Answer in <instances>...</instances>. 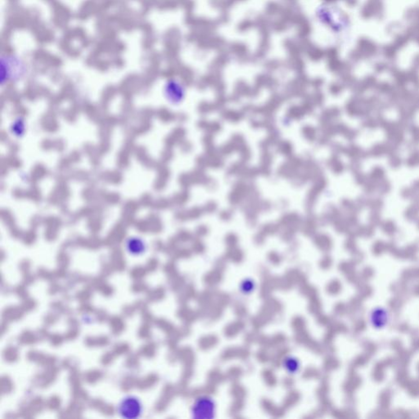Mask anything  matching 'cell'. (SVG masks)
Wrapping results in <instances>:
<instances>
[{"label":"cell","instance_id":"obj_2","mask_svg":"<svg viewBox=\"0 0 419 419\" xmlns=\"http://www.w3.org/2000/svg\"><path fill=\"white\" fill-rule=\"evenodd\" d=\"M125 246L128 252L135 256L142 254L146 250V244L144 241L138 237H131L128 239L125 243Z\"/></svg>","mask_w":419,"mask_h":419},{"label":"cell","instance_id":"obj_3","mask_svg":"<svg viewBox=\"0 0 419 419\" xmlns=\"http://www.w3.org/2000/svg\"><path fill=\"white\" fill-rule=\"evenodd\" d=\"M11 130H12V133H13V135L17 136V137L22 136L24 135V133H25V122H24V120L21 119V118H18V119L14 120L13 125H12V127H11Z\"/></svg>","mask_w":419,"mask_h":419},{"label":"cell","instance_id":"obj_1","mask_svg":"<svg viewBox=\"0 0 419 419\" xmlns=\"http://www.w3.org/2000/svg\"><path fill=\"white\" fill-rule=\"evenodd\" d=\"M142 403L135 396H128L123 398L117 406V414L123 419H139L142 415Z\"/></svg>","mask_w":419,"mask_h":419}]
</instances>
